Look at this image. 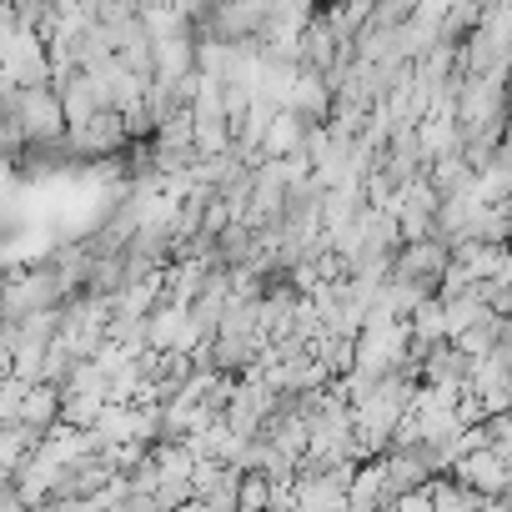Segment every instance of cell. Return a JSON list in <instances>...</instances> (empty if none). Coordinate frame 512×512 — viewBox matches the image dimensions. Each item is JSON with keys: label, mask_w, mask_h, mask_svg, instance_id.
<instances>
[{"label": "cell", "mask_w": 512, "mask_h": 512, "mask_svg": "<svg viewBox=\"0 0 512 512\" xmlns=\"http://www.w3.org/2000/svg\"><path fill=\"white\" fill-rule=\"evenodd\" d=\"M16 422L46 437V432L61 422V387H51V382H26L21 407H16Z\"/></svg>", "instance_id": "6"}, {"label": "cell", "mask_w": 512, "mask_h": 512, "mask_svg": "<svg viewBox=\"0 0 512 512\" xmlns=\"http://www.w3.org/2000/svg\"><path fill=\"white\" fill-rule=\"evenodd\" d=\"M302 141H307V121L292 116L287 106H277L267 131H262V141H256V151L262 156H302Z\"/></svg>", "instance_id": "7"}, {"label": "cell", "mask_w": 512, "mask_h": 512, "mask_svg": "<svg viewBox=\"0 0 512 512\" xmlns=\"http://www.w3.org/2000/svg\"><path fill=\"white\" fill-rule=\"evenodd\" d=\"M282 106H287L292 116H302L307 126H317V121H327V116L337 111V91H332V81H327V71H312V66H297V76H292V86H287V96H282Z\"/></svg>", "instance_id": "5"}, {"label": "cell", "mask_w": 512, "mask_h": 512, "mask_svg": "<svg viewBox=\"0 0 512 512\" xmlns=\"http://www.w3.org/2000/svg\"><path fill=\"white\" fill-rule=\"evenodd\" d=\"M51 76V51L41 31H11V41L0 46V81L6 86H41Z\"/></svg>", "instance_id": "4"}, {"label": "cell", "mask_w": 512, "mask_h": 512, "mask_svg": "<svg viewBox=\"0 0 512 512\" xmlns=\"http://www.w3.org/2000/svg\"><path fill=\"white\" fill-rule=\"evenodd\" d=\"M16 136H21V146L66 136L61 96H56L46 81H41V86H16Z\"/></svg>", "instance_id": "3"}, {"label": "cell", "mask_w": 512, "mask_h": 512, "mask_svg": "<svg viewBox=\"0 0 512 512\" xmlns=\"http://www.w3.org/2000/svg\"><path fill=\"white\" fill-rule=\"evenodd\" d=\"M71 292L61 282V272L51 262L41 267H21V272H6V287H0V312L6 317H26V312H46V307H61Z\"/></svg>", "instance_id": "2"}, {"label": "cell", "mask_w": 512, "mask_h": 512, "mask_svg": "<svg viewBox=\"0 0 512 512\" xmlns=\"http://www.w3.org/2000/svg\"><path fill=\"white\" fill-rule=\"evenodd\" d=\"M457 482H467L472 492H482L487 497V512H502L507 502H512V452H497V447H467V452H457L452 457V467H447Z\"/></svg>", "instance_id": "1"}]
</instances>
